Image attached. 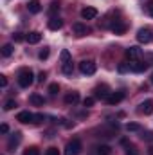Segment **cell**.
Masks as SVG:
<instances>
[{"mask_svg":"<svg viewBox=\"0 0 153 155\" xmlns=\"http://www.w3.org/2000/svg\"><path fill=\"white\" fill-rule=\"evenodd\" d=\"M33 81H34V74H33L31 69H22L18 72V85L22 88H29L33 85Z\"/></svg>","mask_w":153,"mask_h":155,"instance_id":"cell-1","label":"cell"},{"mask_svg":"<svg viewBox=\"0 0 153 155\" xmlns=\"http://www.w3.org/2000/svg\"><path fill=\"white\" fill-rule=\"evenodd\" d=\"M79 71H81V74L92 76V74H96L97 65H96L94 60H83V61H79Z\"/></svg>","mask_w":153,"mask_h":155,"instance_id":"cell-2","label":"cell"},{"mask_svg":"<svg viewBox=\"0 0 153 155\" xmlns=\"http://www.w3.org/2000/svg\"><path fill=\"white\" fill-rule=\"evenodd\" d=\"M81 153V141L79 139H72L67 143L65 146V155H79Z\"/></svg>","mask_w":153,"mask_h":155,"instance_id":"cell-3","label":"cell"},{"mask_svg":"<svg viewBox=\"0 0 153 155\" xmlns=\"http://www.w3.org/2000/svg\"><path fill=\"white\" fill-rule=\"evenodd\" d=\"M141 56H142V49H139L137 45H133V47L126 49V58H128V60L135 61V60H141Z\"/></svg>","mask_w":153,"mask_h":155,"instance_id":"cell-4","label":"cell"},{"mask_svg":"<svg viewBox=\"0 0 153 155\" xmlns=\"http://www.w3.org/2000/svg\"><path fill=\"white\" fill-rule=\"evenodd\" d=\"M137 40H139L141 43H150V41H151V31H150L148 27L139 29V31H137Z\"/></svg>","mask_w":153,"mask_h":155,"instance_id":"cell-5","label":"cell"},{"mask_svg":"<svg viewBox=\"0 0 153 155\" xmlns=\"http://www.w3.org/2000/svg\"><path fill=\"white\" fill-rule=\"evenodd\" d=\"M122 99H124V92H122V90H119V92H112V94L106 97V103L114 107V105H119Z\"/></svg>","mask_w":153,"mask_h":155,"instance_id":"cell-6","label":"cell"},{"mask_svg":"<svg viewBox=\"0 0 153 155\" xmlns=\"http://www.w3.org/2000/svg\"><path fill=\"white\" fill-rule=\"evenodd\" d=\"M72 31H74V35L79 36V38H81V36H86V35L90 33V29H88L85 24H81V22H76V24L72 25Z\"/></svg>","mask_w":153,"mask_h":155,"instance_id":"cell-7","label":"cell"},{"mask_svg":"<svg viewBox=\"0 0 153 155\" xmlns=\"http://www.w3.org/2000/svg\"><path fill=\"white\" fill-rule=\"evenodd\" d=\"M20 141H22V134H20V132L11 134V137H9V141H7V148H9V150H15V148L20 144Z\"/></svg>","mask_w":153,"mask_h":155,"instance_id":"cell-8","label":"cell"},{"mask_svg":"<svg viewBox=\"0 0 153 155\" xmlns=\"http://www.w3.org/2000/svg\"><path fill=\"white\" fill-rule=\"evenodd\" d=\"M112 31H114L115 35H122L126 29H128V25L122 22V20H112V27H110Z\"/></svg>","mask_w":153,"mask_h":155,"instance_id":"cell-9","label":"cell"},{"mask_svg":"<svg viewBox=\"0 0 153 155\" xmlns=\"http://www.w3.org/2000/svg\"><path fill=\"white\" fill-rule=\"evenodd\" d=\"M97 16V9L96 7H85L81 9V18L83 20H94Z\"/></svg>","mask_w":153,"mask_h":155,"instance_id":"cell-10","label":"cell"},{"mask_svg":"<svg viewBox=\"0 0 153 155\" xmlns=\"http://www.w3.org/2000/svg\"><path fill=\"white\" fill-rule=\"evenodd\" d=\"M110 94H112V92H110V88H108L106 85H99V87H96V97H97V99H106Z\"/></svg>","mask_w":153,"mask_h":155,"instance_id":"cell-11","label":"cell"},{"mask_svg":"<svg viewBox=\"0 0 153 155\" xmlns=\"http://www.w3.org/2000/svg\"><path fill=\"white\" fill-rule=\"evenodd\" d=\"M130 67L133 72H144L148 69V63L146 61H141V60H135V61H130Z\"/></svg>","mask_w":153,"mask_h":155,"instance_id":"cell-12","label":"cell"},{"mask_svg":"<svg viewBox=\"0 0 153 155\" xmlns=\"http://www.w3.org/2000/svg\"><path fill=\"white\" fill-rule=\"evenodd\" d=\"M139 112H141V114H144V116H150V114H153V101H151V99H146L144 103H141Z\"/></svg>","mask_w":153,"mask_h":155,"instance_id":"cell-13","label":"cell"},{"mask_svg":"<svg viewBox=\"0 0 153 155\" xmlns=\"http://www.w3.org/2000/svg\"><path fill=\"white\" fill-rule=\"evenodd\" d=\"M16 121H20V123H33L34 121V114H31L29 110H24V112H20L18 116H16Z\"/></svg>","mask_w":153,"mask_h":155,"instance_id":"cell-14","label":"cell"},{"mask_svg":"<svg viewBox=\"0 0 153 155\" xmlns=\"http://www.w3.org/2000/svg\"><path fill=\"white\" fill-rule=\"evenodd\" d=\"M47 25H49V29H50V31H58V29H61L63 20H61L60 16H52V18L47 22Z\"/></svg>","mask_w":153,"mask_h":155,"instance_id":"cell-15","label":"cell"},{"mask_svg":"<svg viewBox=\"0 0 153 155\" xmlns=\"http://www.w3.org/2000/svg\"><path fill=\"white\" fill-rule=\"evenodd\" d=\"M65 105H69V107H72V105H76L77 101H79V94L77 92H69L67 96H65Z\"/></svg>","mask_w":153,"mask_h":155,"instance_id":"cell-16","label":"cell"},{"mask_svg":"<svg viewBox=\"0 0 153 155\" xmlns=\"http://www.w3.org/2000/svg\"><path fill=\"white\" fill-rule=\"evenodd\" d=\"M27 9H29L31 15H38L40 11H41V4H40V0H31L29 5H27Z\"/></svg>","mask_w":153,"mask_h":155,"instance_id":"cell-17","label":"cell"},{"mask_svg":"<svg viewBox=\"0 0 153 155\" xmlns=\"http://www.w3.org/2000/svg\"><path fill=\"white\" fill-rule=\"evenodd\" d=\"M94 153L96 155H110L112 153V148L108 144H99V146L94 148Z\"/></svg>","mask_w":153,"mask_h":155,"instance_id":"cell-18","label":"cell"},{"mask_svg":"<svg viewBox=\"0 0 153 155\" xmlns=\"http://www.w3.org/2000/svg\"><path fill=\"white\" fill-rule=\"evenodd\" d=\"M25 40L29 41V43H40V40H41V33H38V31H33V33H29L27 36H25Z\"/></svg>","mask_w":153,"mask_h":155,"instance_id":"cell-19","label":"cell"},{"mask_svg":"<svg viewBox=\"0 0 153 155\" xmlns=\"http://www.w3.org/2000/svg\"><path fill=\"white\" fill-rule=\"evenodd\" d=\"M29 101H31L34 107H43V105H45V99H43L40 94H33V96L29 97Z\"/></svg>","mask_w":153,"mask_h":155,"instance_id":"cell-20","label":"cell"},{"mask_svg":"<svg viewBox=\"0 0 153 155\" xmlns=\"http://www.w3.org/2000/svg\"><path fill=\"white\" fill-rule=\"evenodd\" d=\"M13 51H15V49H13V45H11V43L2 45V56H4V58H9V56L13 54Z\"/></svg>","mask_w":153,"mask_h":155,"instance_id":"cell-21","label":"cell"},{"mask_svg":"<svg viewBox=\"0 0 153 155\" xmlns=\"http://www.w3.org/2000/svg\"><path fill=\"white\" fill-rule=\"evenodd\" d=\"M117 71H119L121 74H124V72L132 71V67H130V61H121V63L117 65Z\"/></svg>","mask_w":153,"mask_h":155,"instance_id":"cell-22","label":"cell"},{"mask_svg":"<svg viewBox=\"0 0 153 155\" xmlns=\"http://www.w3.org/2000/svg\"><path fill=\"white\" fill-rule=\"evenodd\" d=\"M126 130L128 132H142V126L139 123H128L126 124Z\"/></svg>","mask_w":153,"mask_h":155,"instance_id":"cell-23","label":"cell"},{"mask_svg":"<svg viewBox=\"0 0 153 155\" xmlns=\"http://www.w3.org/2000/svg\"><path fill=\"white\" fill-rule=\"evenodd\" d=\"M61 71H63V74H67V76H70V74H72V71H74V67H72V61H69V63H63V67H61Z\"/></svg>","mask_w":153,"mask_h":155,"instance_id":"cell-24","label":"cell"},{"mask_svg":"<svg viewBox=\"0 0 153 155\" xmlns=\"http://www.w3.org/2000/svg\"><path fill=\"white\" fill-rule=\"evenodd\" d=\"M58 11H60V4H58V2H52V4H50V7H49V15H50V18H52Z\"/></svg>","mask_w":153,"mask_h":155,"instance_id":"cell-25","label":"cell"},{"mask_svg":"<svg viewBox=\"0 0 153 155\" xmlns=\"http://www.w3.org/2000/svg\"><path fill=\"white\" fill-rule=\"evenodd\" d=\"M15 107H16V101H15V99H7V101L4 103V110H5V112H9V110H13Z\"/></svg>","mask_w":153,"mask_h":155,"instance_id":"cell-26","label":"cell"},{"mask_svg":"<svg viewBox=\"0 0 153 155\" xmlns=\"http://www.w3.org/2000/svg\"><path fill=\"white\" fill-rule=\"evenodd\" d=\"M60 56H61V63H69V61H70V52H69L67 49H63Z\"/></svg>","mask_w":153,"mask_h":155,"instance_id":"cell-27","label":"cell"},{"mask_svg":"<svg viewBox=\"0 0 153 155\" xmlns=\"http://www.w3.org/2000/svg\"><path fill=\"white\" fill-rule=\"evenodd\" d=\"M142 141H146V143H151L153 141V132H150V130H146V132H142Z\"/></svg>","mask_w":153,"mask_h":155,"instance_id":"cell-28","label":"cell"},{"mask_svg":"<svg viewBox=\"0 0 153 155\" xmlns=\"http://www.w3.org/2000/svg\"><path fill=\"white\" fill-rule=\"evenodd\" d=\"M49 52H50V51H49V47H43V49L38 52V58H40V60H47V58H49Z\"/></svg>","mask_w":153,"mask_h":155,"instance_id":"cell-29","label":"cell"},{"mask_svg":"<svg viewBox=\"0 0 153 155\" xmlns=\"http://www.w3.org/2000/svg\"><path fill=\"white\" fill-rule=\"evenodd\" d=\"M24 155H40V150L36 146H29V148L24 152Z\"/></svg>","mask_w":153,"mask_h":155,"instance_id":"cell-30","label":"cell"},{"mask_svg":"<svg viewBox=\"0 0 153 155\" xmlns=\"http://www.w3.org/2000/svg\"><path fill=\"white\" fill-rule=\"evenodd\" d=\"M49 92H50L52 96L58 94V92H60V85H58V83H50V85H49Z\"/></svg>","mask_w":153,"mask_h":155,"instance_id":"cell-31","label":"cell"},{"mask_svg":"<svg viewBox=\"0 0 153 155\" xmlns=\"http://www.w3.org/2000/svg\"><path fill=\"white\" fill-rule=\"evenodd\" d=\"M43 121H45V116H43V114H34V121H33L34 124H38V123H43Z\"/></svg>","mask_w":153,"mask_h":155,"instance_id":"cell-32","label":"cell"},{"mask_svg":"<svg viewBox=\"0 0 153 155\" xmlns=\"http://www.w3.org/2000/svg\"><path fill=\"white\" fill-rule=\"evenodd\" d=\"M94 101H96L94 97H85V99H83V107H92Z\"/></svg>","mask_w":153,"mask_h":155,"instance_id":"cell-33","label":"cell"},{"mask_svg":"<svg viewBox=\"0 0 153 155\" xmlns=\"http://www.w3.org/2000/svg\"><path fill=\"white\" fill-rule=\"evenodd\" d=\"M126 155H139V152H137L135 146H128L126 148Z\"/></svg>","mask_w":153,"mask_h":155,"instance_id":"cell-34","label":"cell"},{"mask_svg":"<svg viewBox=\"0 0 153 155\" xmlns=\"http://www.w3.org/2000/svg\"><path fill=\"white\" fill-rule=\"evenodd\" d=\"M45 155H60V152H58V148L50 146V148H47V152H45Z\"/></svg>","mask_w":153,"mask_h":155,"instance_id":"cell-35","label":"cell"},{"mask_svg":"<svg viewBox=\"0 0 153 155\" xmlns=\"http://www.w3.org/2000/svg\"><path fill=\"white\" fill-rule=\"evenodd\" d=\"M146 11H148V15L153 18V0H150V2L146 4Z\"/></svg>","mask_w":153,"mask_h":155,"instance_id":"cell-36","label":"cell"},{"mask_svg":"<svg viewBox=\"0 0 153 155\" xmlns=\"http://www.w3.org/2000/svg\"><path fill=\"white\" fill-rule=\"evenodd\" d=\"M13 40H15V41H22V40H25V36H24L22 33H15V35H13Z\"/></svg>","mask_w":153,"mask_h":155,"instance_id":"cell-37","label":"cell"},{"mask_svg":"<svg viewBox=\"0 0 153 155\" xmlns=\"http://www.w3.org/2000/svg\"><path fill=\"white\" fill-rule=\"evenodd\" d=\"M0 87H2V88H5V87H7V78H5V76H0Z\"/></svg>","mask_w":153,"mask_h":155,"instance_id":"cell-38","label":"cell"},{"mask_svg":"<svg viewBox=\"0 0 153 155\" xmlns=\"http://www.w3.org/2000/svg\"><path fill=\"white\" fill-rule=\"evenodd\" d=\"M45 79H47V74H45V72L41 71V72H40V74H38V81H40V83H43Z\"/></svg>","mask_w":153,"mask_h":155,"instance_id":"cell-39","label":"cell"},{"mask_svg":"<svg viewBox=\"0 0 153 155\" xmlns=\"http://www.w3.org/2000/svg\"><path fill=\"white\" fill-rule=\"evenodd\" d=\"M0 132H2V134H7V132H9V126H7L5 123H4V124H0Z\"/></svg>","mask_w":153,"mask_h":155,"instance_id":"cell-40","label":"cell"},{"mask_svg":"<svg viewBox=\"0 0 153 155\" xmlns=\"http://www.w3.org/2000/svg\"><path fill=\"white\" fill-rule=\"evenodd\" d=\"M148 155H153V146H150V148H148Z\"/></svg>","mask_w":153,"mask_h":155,"instance_id":"cell-41","label":"cell"},{"mask_svg":"<svg viewBox=\"0 0 153 155\" xmlns=\"http://www.w3.org/2000/svg\"><path fill=\"white\" fill-rule=\"evenodd\" d=\"M150 81H151V83H153V74H151V78H150Z\"/></svg>","mask_w":153,"mask_h":155,"instance_id":"cell-42","label":"cell"}]
</instances>
